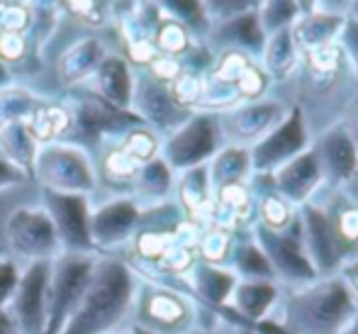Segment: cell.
<instances>
[{"label":"cell","mask_w":358,"mask_h":334,"mask_svg":"<svg viewBox=\"0 0 358 334\" xmlns=\"http://www.w3.org/2000/svg\"><path fill=\"white\" fill-rule=\"evenodd\" d=\"M132 300V278L117 261H103L90 273L88 288L64 334H105Z\"/></svg>","instance_id":"6da1fadb"},{"label":"cell","mask_w":358,"mask_h":334,"mask_svg":"<svg viewBox=\"0 0 358 334\" xmlns=\"http://www.w3.org/2000/svg\"><path fill=\"white\" fill-rule=\"evenodd\" d=\"M90 273H93V261L88 256L73 254L59 261L49 286V325L44 334H59L64 330V322L76 312L88 288Z\"/></svg>","instance_id":"7a4b0ae2"},{"label":"cell","mask_w":358,"mask_h":334,"mask_svg":"<svg viewBox=\"0 0 358 334\" xmlns=\"http://www.w3.org/2000/svg\"><path fill=\"white\" fill-rule=\"evenodd\" d=\"M39 179L44 181L49 193L76 195L88 193L93 188V171L80 149L73 146H52L39 151Z\"/></svg>","instance_id":"3957f363"},{"label":"cell","mask_w":358,"mask_h":334,"mask_svg":"<svg viewBox=\"0 0 358 334\" xmlns=\"http://www.w3.org/2000/svg\"><path fill=\"white\" fill-rule=\"evenodd\" d=\"M8 242L17 254L47 259L59 251V235L52 217L42 210L20 207L8 220Z\"/></svg>","instance_id":"277c9868"},{"label":"cell","mask_w":358,"mask_h":334,"mask_svg":"<svg viewBox=\"0 0 358 334\" xmlns=\"http://www.w3.org/2000/svg\"><path fill=\"white\" fill-rule=\"evenodd\" d=\"M47 264H34L15 288V325L20 334H44V293H47Z\"/></svg>","instance_id":"5b68a950"},{"label":"cell","mask_w":358,"mask_h":334,"mask_svg":"<svg viewBox=\"0 0 358 334\" xmlns=\"http://www.w3.org/2000/svg\"><path fill=\"white\" fill-rule=\"evenodd\" d=\"M47 202L59 242L71 246V251H90L93 242H90L85 200L78 198V195H59L47 190Z\"/></svg>","instance_id":"8992f818"},{"label":"cell","mask_w":358,"mask_h":334,"mask_svg":"<svg viewBox=\"0 0 358 334\" xmlns=\"http://www.w3.org/2000/svg\"><path fill=\"white\" fill-rule=\"evenodd\" d=\"M137 222V207L129 200H117L110 205L100 207L95 212L93 220L88 222L90 227V242L95 244H115V242L124 239L132 232V225Z\"/></svg>","instance_id":"52a82bcc"},{"label":"cell","mask_w":358,"mask_h":334,"mask_svg":"<svg viewBox=\"0 0 358 334\" xmlns=\"http://www.w3.org/2000/svg\"><path fill=\"white\" fill-rule=\"evenodd\" d=\"M213 146V130H210L208 120H198L193 123L183 134H178L173 139V144L169 146L171 156L176 164H185V161H195L200 156L208 154V149Z\"/></svg>","instance_id":"ba28073f"},{"label":"cell","mask_w":358,"mask_h":334,"mask_svg":"<svg viewBox=\"0 0 358 334\" xmlns=\"http://www.w3.org/2000/svg\"><path fill=\"white\" fill-rule=\"evenodd\" d=\"M100 83V90H103V98L115 100V103L124 105L129 98V76H127V67H124L120 59H108L105 64H100L98 74H95Z\"/></svg>","instance_id":"9c48e42d"},{"label":"cell","mask_w":358,"mask_h":334,"mask_svg":"<svg viewBox=\"0 0 358 334\" xmlns=\"http://www.w3.org/2000/svg\"><path fill=\"white\" fill-rule=\"evenodd\" d=\"M17 271L13 264H0V305L8 300L10 295H15V288H17Z\"/></svg>","instance_id":"30bf717a"},{"label":"cell","mask_w":358,"mask_h":334,"mask_svg":"<svg viewBox=\"0 0 358 334\" xmlns=\"http://www.w3.org/2000/svg\"><path fill=\"white\" fill-rule=\"evenodd\" d=\"M24 52V39L17 32H8L0 37V57L5 59H20Z\"/></svg>","instance_id":"8fae6325"},{"label":"cell","mask_w":358,"mask_h":334,"mask_svg":"<svg viewBox=\"0 0 358 334\" xmlns=\"http://www.w3.org/2000/svg\"><path fill=\"white\" fill-rule=\"evenodd\" d=\"M20 181H24V176L17 174L15 169H10L3 156H0V188H8V186H15V183H20Z\"/></svg>","instance_id":"7c38bea8"},{"label":"cell","mask_w":358,"mask_h":334,"mask_svg":"<svg viewBox=\"0 0 358 334\" xmlns=\"http://www.w3.org/2000/svg\"><path fill=\"white\" fill-rule=\"evenodd\" d=\"M0 334H20L17 325H15V320H13V315H8L3 307H0Z\"/></svg>","instance_id":"4fadbf2b"},{"label":"cell","mask_w":358,"mask_h":334,"mask_svg":"<svg viewBox=\"0 0 358 334\" xmlns=\"http://www.w3.org/2000/svg\"><path fill=\"white\" fill-rule=\"evenodd\" d=\"M132 334H149V332L142 330V327H134V332H132Z\"/></svg>","instance_id":"5bb4252c"}]
</instances>
